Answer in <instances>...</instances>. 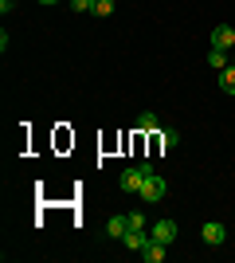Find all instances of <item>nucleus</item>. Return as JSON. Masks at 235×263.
<instances>
[{"label": "nucleus", "mask_w": 235, "mask_h": 263, "mask_svg": "<svg viewBox=\"0 0 235 263\" xmlns=\"http://www.w3.org/2000/svg\"><path fill=\"white\" fill-rule=\"evenodd\" d=\"M153 173V165L141 161V165H130V169H122V177H118V185H122V193H137V189L145 185V177Z\"/></svg>", "instance_id": "obj_1"}, {"label": "nucleus", "mask_w": 235, "mask_h": 263, "mask_svg": "<svg viewBox=\"0 0 235 263\" xmlns=\"http://www.w3.org/2000/svg\"><path fill=\"white\" fill-rule=\"evenodd\" d=\"M165 193H168V185H165V177H157V173H149V177H145V185L137 189V197L145 200V204H157V200H165Z\"/></svg>", "instance_id": "obj_2"}, {"label": "nucleus", "mask_w": 235, "mask_h": 263, "mask_svg": "<svg viewBox=\"0 0 235 263\" xmlns=\"http://www.w3.org/2000/svg\"><path fill=\"white\" fill-rule=\"evenodd\" d=\"M231 44H235V28H231V24H220V28H212V47H216V51H227Z\"/></svg>", "instance_id": "obj_3"}, {"label": "nucleus", "mask_w": 235, "mask_h": 263, "mask_svg": "<svg viewBox=\"0 0 235 263\" xmlns=\"http://www.w3.org/2000/svg\"><path fill=\"white\" fill-rule=\"evenodd\" d=\"M200 236H204V243H212V248H216V243H224V240H227V228L220 224V220H208V224L200 228Z\"/></svg>", "instance_id": "obj_4"}, {"label": "nucleus", "mask_w": 235, "mask_h": 263, "mask_svg": "<svg viewBox=\"0 0 235 263\" xmlns=\"http://www.w3.org/2000/svg\"><path fill=\"white\" fill-rule=\"evenodd\" d=\"M149 236L161 240V243H173V240H177V224H173V220H157L153 228H149Z\"/></svg>", "instance_id": "obj_5"}, {"label": "nucleus", "mask_w": 235, "mask_h": 263, "mask_svg": "<svg viewBox=\"0 0 235 263\" xmlns=\"http://www.w3.org/2000/svg\"><path fill=\"white\" fill-rule=\"evenodd\" d=\"M165 248H168V243H161V240L149 236V243L141 248V259H145V263H165Z\"/></svg>", "instance_id": "obj_6"}, {"label": "nucleus", "mask_w": 235, "mask_h": 263, "mask_svg": "<svg viewBox=\"0 0 235 263\" xmlns=\"http://www.w3.org/2000/svg\"><path fill=\"white\" fill-rule=\"evenodd\" d=\"M122 243L130 248V252H141V248L149 243V232H137V228H130V232L122 236Z\"/></svg>", "instance_id": "obj_7"}, {"label": "nucleus", "mask_w": 235, "mask_h": 263, "mask_svg": "<svg viewBox=\"0 0 235 263\" xmlns=\"http://www.w3.org/2000/svg\"><path fill=\"white\" fill-rule=\"evenodd\" d=\"M125 232H130V216H110V220H106V236L122 240Z\"/></svg>", "instance_id": "obj_8"}, {"label": "nucleus", "mask_w": 235, "mask_h": 263, "mask_svg": "<svg viewBox=\"0 0 235 263\" xmlns=\"http://www.w3.org/2000/svg\"><path fill=\"white\" fill-rule=\"evenodd\" d=\"M220 87H224L227 95H235V63H231V67H224V71H220Z\"/></svg>", "instance_id": "obj_9"}, {"label": "nucleus", "mask_w": 235, "mask_h": 263, "mask_svg": "<svg viewBox=\"0 0 235 263\" xmlns=\"http://www.w3.org/2000/svg\"><path fill=\"white\" fill-rule=\"evenodd\" d=\"M137 130H141V134H153L157 130V114H153V110H145V114L137 118Z\"/></svg>", "instance_id": "obj_10"}, {"label": "nucleus", "mask_w": 235, "mask_h": 263, "mask_svg": "<svg viewBox=\"0 0 235 263\" xmlns=\"http://www.w3.org/2000/svg\"><path fill=\"white\" fill-rule=\"evenodd\" d=\"M208 63H212L216 71H224V67H227V55H224V51H216V47H212V51H208Z\"/></svg>", "instance_id": "obj_11"}, {"label": "nucleus", "mask_w": 235, "mask_h": 263, "mask_svg": "<svg viewBox=\"0 0 235 263\" xmlns=\"http://www.w3.org/2000/svg\"><path fill=\"white\" fill-rule=\"evenodd\" d=\"M90 12H94V16H110V12H114V0H94V8H90Z\"/></svg>", "instance_id": "obj_12"}, {"label": "nucleus", "mask_w": 235, "mask_h": 263, "mask_svg": "<svg viewBox=\"0 0 235 263\" xmlns=\"http://www.w3.org/2000/svg\"><path fill=\"white\" fill-rule=\"evenodd\" d=\"M161 142H165V145H177L180 134H177V130H161Z\"/></svg>", "instance_id": "obj_13"}, {"label": "nucleus", "mask_w": 235, "mask_h": 263, "mask_svg": "<svg viewBox=\"0 0 235 263\" xmlns=\"http://www.w3.org/2000/svg\"><path fill=\"white\" fill-rule=\"evenodd\" d=\"M71 8H75V12H90V8H94V0H71Z\"/></svg>", "instance_id": "obj_14"}, {"label": "nucleus", "mask_w": 235, "mask_h": 263, "mask_svg": "<svg viewBox=\"0 0 235 263\" xmlns=\"http://www.w3.org/2000/svg\"><path fill=\"white\" fill-rule=\"evenodd\" d=\"M130 228H137V232H145V216H141V212H134V216H130Z\"/></svg>", "instance_id": "obj_15"}, {"label": "nucleus", "mask_w": 235, "mask_h": 263, "mask_svg": "<svg viewBox=\"0 0 235 263\" xmlns=\"http://www.w3.org/2000/svg\"><path fill=\"white\" fill-rule=\"evenodd\" d=\"M16 8V0H0V12H12Z\"/></svg>", "instance_id": "obj_16"}, {"label": "nucleus", "mask_w": 235, "mask_h": 263, "mask_svg": "<svg viewBox=\"0 0 235 263\" xmlns=\"http://www.w3.org/2000/svg\"><path fill=\"white\" fill-rule=\"evenodd\" d=\"M39 4H59V0H39Z\"/></svg>", "instance_id": "obj_17"}]
</instances>
